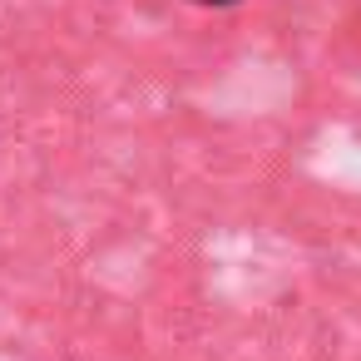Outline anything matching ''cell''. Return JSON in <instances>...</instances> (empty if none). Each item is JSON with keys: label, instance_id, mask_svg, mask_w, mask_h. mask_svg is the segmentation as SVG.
Instances as JSON below:
<instances>
[{"label": "cell", "instance_id": "1", "mask_svg": "<svg viewBox=\"0 0 361 361\" xmlns=\"http://www.w3.org/2000/svg\"><path fill=\"white\" fill-rule=\"evenodd\" d=\"M193 6H208V11H223V6H238V0H193Z\"/></svg>", "mask_w": 361, "mask_h": 361}]
</instances>
